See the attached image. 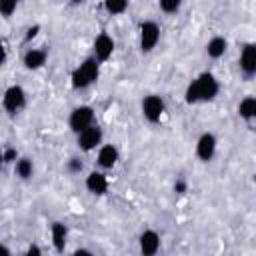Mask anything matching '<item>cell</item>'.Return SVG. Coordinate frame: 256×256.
Segmentation results:
<instances>
[{
	"instance_id": "14",
	"label": "cell",
	"mask_w": 256,
	"mask_h": 256,
	"mask_svg": "<svg viewBox=\"0 0 256 256\" xmlns=\"http://www.w3.org/2000/svg\"><path fill=\"white\" fill-rule=\"evenodd\" d=\"M48 60V50L46 48H28L22 56V64L26 70H40L44 68Z\"/></svg>"
},
{
	"instance_id": "16",
	"label": "cell",
	"mask_w": 256,
	"mask_h": 256,
	"mask_svg": "<svg viewBox=\"0 0 256 256\" xmlns=\"http://www.w3.org/2000/svg\"><path fill=\"white\" fill-rule=\"evenodd\" d=\"M226 50H228V40L224 38V36H212L208 42H206V56L208 58H212V60H218V58H222L224 54H226Z\"/></svg>"
},
{
	"instance_id": "21",
	"label": "cell",
	"mask_w": 256,
	"mask_h": 256,
	"mask_svg": "<svg viewBox=\"0 0 256 256\" xmlns=\"http://www.w3.org/2000/svg\"><path fill=\"white\" fill-rule=\"evenodd\" d=\"M18 2H20V0H0V12H2V16H4L6 20L16 12Z\"/></svg>"
},
{
	"instance_id": "17",
	"label": "cell",
	"mask_w": 256,
	"mask_h": 256,
	"mask_svg": "<svg viewBox=\"0 0 256 256\" xmlns=\"http://www.w3.org/2000/svg\"><path fill=\"white\" fill-rule=\"evenodd\" d=\"M238 116L246 122L256 120V96H246L238 102Z\"/></svg>"
},
{
	"instance_id": "2",
	"label": "cell",
	"mask_w": 256,
	"mask_h": 256,
	"mask_svg": "<svg viewBox=\"0 0 256 256\" xmlns=\"http://www.w3.org/2000/svg\"><path fill=\"white\" fill-rule=\"evenodd\" d=\"M100 76V60L96 56L84 58L70 74V86L74 90H86L90 88Z\"/></svg>"
},
{
	"instance_id": "25",
	"label": "cell",
	"mask_w": 256,
	"mask_h": 256,
	"mask_svg": "<svg viewBox=\"0 0 256 256\" xmlns=\"http://www.w3.org/2000/svg\"><path fill=\"white\" fill-rule=\"evenodd\" d=\"M38 30H40V26H30V28H28V30H26V38H24V40H26V42H28V40H30V38H34V36H36V34H38Z\"/></svg>"
},
{
	"instance_id": "12",
	"label": "cell",
	"mask_w": 256,
	"mask_h": 256,
	"mask_svg": "<svg viewBox=\"0 0 256 256\" xmlns=\"http://www.w3.org/2000/svg\"><path fill=\"white\" fill-rule=\"evenodd\" d=\"M84 184H86V190H88L90 194H94V196H102V194L108 192V176H106L102 170H92V172H88Z\"/></svg>"
},
{
	"instance_id": "7",
	"label": "cell",
	"mask_w": 256,
	"mask_h": 256,
	"mask_svg": "<svg viewBox=\"0 0 256 256\" xmlns=\"http://www.w3.org/2000/svg\"><path fill=\"white\" fill-rule=\"evenodd\" d=\"M102 138H104L102 128L98 124H92V126L84 128L80 134H76V144L82 152H92L102 146Z\"/></svg>"
},
{
	"instance_id": "13",
	"label": "cell",
	"mask_w": 256,
	"mask_h": 256,
	"mask_svg": "<svg viewBox=\"0 0 256 256\" xmlns=\"http://www.w3.org/2000/svg\"><path fill=\"white\" fill-rule=\"evenodd\" d=\"M138 248L144 256H154L160 250V234L156 230H144L138 236Z\"/></svg>"
},
{
	"instance_id": "24",
	"label": "cell",
	"mask_w": 256,
	"mask_h": 256,
	"mask_svg": "<svg viewBox=\"0 0 256 256\" xmlns=\"http://www.w3.org/2000/svg\"><path fill=\"white\" fill-rule=\"evenodd\" d=\"M40 254H42V248L36 246V244H30L28 250H26V256H40Z\"/></svg>"
},
{
	"instance_id": "10",
	"label": "cell",
	"mask_w": 256,
	"mask_h": 256,
	"mask_svg": "<svg viewBox=\"0 0 256 256\" xmlns=\"http://www.w3.org/2000/svg\"><path fill=\"white\" fill-rule=\"evenodd\" d=\"M114 48H116L114 38H112L108 32H100V34L94 38V44H92V56H96L100 62H106V60L114 54Z\"/></svg>"
},
{
	"instance_id": "11",
	"label": "cell",
	"mask_w": 256,
	"mask_h": 256,
	"mask_svg": "<svg viewBox=\"0 0 256 256\" xmlns=\"http://www.w3.org/2000/svg\"><path fill=\"white\" fill-rule=\"evenodd\" d=\"M120 160V152L114 144H102L98 148V154H96V164L102 168V170H112Z\"/></svg>"
},
{
	"instance_id": "20",
	"label": "cell",
	"mask_w": 256,
	"mask_h": 256,
	"mask_svg": "<svg viewBox=\"0 0 256 256\" xmlns=\"http://www.w3.org/2000/svg\"><path fill=\"white\" fill-rule=\"evenodd\" d=\"M182 2L184 0H158V6L164 14H176L182 8Z\"/></svg>"
},
{
	"instance_id": "6",
	"label": "cell",
	"mask_w": 256,
	"mask_h": 256,
	"mask_svg": "<svg viewBox=\"0 0 256 256\" xmlns=\"http://www.w3.org/2000/svg\"><path fill=\"white\" fill-rule=\"evenodd\" d=\"M140 108H142V116H144L146 122H150V124L160 122L162 116H164V112H166L164 98L158 96V94H148V96H144Z\"/></svg>"
},
{
	"instance_id": "1",
	"label": "cell",
	"mask_w": 256,
	"mask_h": 256,
	"mask_svg": "<svg viewBox=\"0 0 256 256\" xmlns=\"http://www.w3.org/2000/svg\"><path fill=\"white\" fill-rule=\"evenodd\" d=\"M220 92V82L212 72H200L184 90V100L186 104H200V102H210L218 96Z\"/></svg>"
},
{
	"instance_id": "5",
	"label": "cell",
	"mask_w": 256,
	"mask_h": 256,
	"mask_svg": "<svg viewBox=\"0 0 256 256\" xmlns=\"http://www.w3.org/2000/svg\"><path fill=\"white\" fill-rule=\"evenodd\" d=\"M92 124H94V108L92 106L80 104V106L72 108V112L68 116V128L74 134H80L84 128H88Z\"/></svg>"
},
{
	"instance_id": "19",
	"label": "cell",
	"mask_w": 256,
	"mask_h": 256,
	"mask_svg": "<svg viewBox=\"0 0 256 256\" xmlns=\"http://www.w3.org/2000/svg\"><path fill=\"white\" fill-rule=\"evenodd\" d=\"M130 6V0H104V10L110 14V16H120L128 10Z\"/></svg>"
},
{
	"instance_id": "15",
	"label": "cell",
	"mask_w": 256,
	"mask_h": 256,
	"mask_svg": "<svg viewBox=\"0 0 256 256\" xmlns=\"http://www.w3.org/2000/svg\"><path fill=\"white\" fill-rule=\"evenodd\" d=\"M50 238H52V246L56 252H64L66 242H68V228L62 222H52L50 226Z\"/></svg>"
},
{
	"instance_id": "26",
	"label": "cell",
	"mask_w": 256,
	"mask_h": 256,
	"mask_svg": "<svg viewBox=\"0 0 256 256\" xmlns=\"http://www.w3.org/2000/svg\"><path fill=\"white\" fill-rule=\"evenodd\" d=\"M174 190H176L178 194H184V192H186V182H184V180H178V182L174 184Z\"/></svg>"
},
{
	"instance_id": "9",
	"label": "cell",
	"mask_w": 256,
	"mask_h": 256,
	"mask_svg": "<svg viewBox=\"0 0 256 256\" xmlns=\"http://www.w3.org/2000/svg\"><path fill=\"white\" fill-rule=\"evenodd\" d=\"M216 150H218V140L212 132H204L200 134V138L196 140V156L198 160L202 162H210L214 156H216Z\"/></svg>"
},
{
	"instance_id": "4",
	"label": "cell",
	"mask_w": 256,
	"mask_h": 256,
	"mask_svg": "<svg viewBox=\"0 0 256 256\" xmlns=\"http://www.w3.org/2000/svg\"><path fill=\"white\" fill-rule=\"evenodd\" d=\"M24 106H26V90H24L22 86H18V84L8 86V88L4 90V96H2V108H4L10 116H14V114H18Z\"/></svg>"
},
{
	"instance_id": "23",
	"label": "cell",
	"mask_w": 256,
	"mask_h": 256,
	"mask_svg": "<svg viewBox=\"0 0 256 256\" xmlns=\"http://www.w3.org/2000/svg\"><path fill=\"white\" fill-rule=\"evenodd\" d=\"M18 158H20V156H18L16 148H6V150H4V156H2L4 164H14V162H16Z\"/></svg>"
},
{
	"instance_id": "8",
	"label": "cell",
	"mask_w": 256,
	"mask_h": 256,
	"mask_svg": "<svg viewBox=\"0 0 256 256\" xmlns=\"http://www.w3.org/2000/svg\"><path fill=\"white\" fill-rule=\"evenodd\" d=\"M238 68L244 78L256 76V42H248L242 46L238 56Z\"/></svg>"
},
{
	"instance_id": "22",
	"label": "cell",
	"mask_w": 256,
	"mask_h": 256,
	"mask_svg": "<svg viewBox=\"0 0 256 256\" xmlns=\"http://www.w3.org/2000/svg\"><path fill=\"white\" fill-rule=\"evenodd\" d=\"M66 170H68L70 174H80V172L84 170V162H82L78 156H72V158L66 162Z\"/></svg>"
},
{
	"instance_id": "3",
	"label": "cell",
	"mask_w": 256,
	"mask_h": 256,
	"mask_svg": "<svg viewBox=\"0 0 256 256\" xmlns=\"http://www.w3.org/2000/svg\"><path fill=\"white\" fill-rule=\"evenodd\" d=\"M160 42V26L154 20H144L138 32V46L142 54H150Z\"/></svg>"
},
{
	"instance_id": "18",
	"label": "cell",
	"mask_w": 256,
	"mask_h": 256,
	"mask_svg": "<svg viewBox=\"0 0 256 256\" xmlns=\"http://www.w3.org/2000/svg\"><path fill=\"white\" fill-rule=\"evenodd\" d=\"M14 174H16L20 180H30V178L34 176V162H32V158L20 156V158L14 162Z\"/></svg>"
}]
</instances>
